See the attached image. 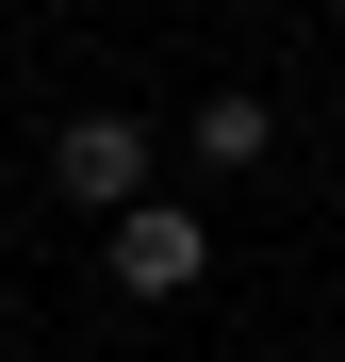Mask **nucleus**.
Listing matches in <instances>:
<instances>
[{
	"mask_svg": "<svg viewBox=\"0 0 345 362\" xmlns=\"http://www.w3.org/2000/svg\"><path fill=\"white\" fill-rule=\"evenodd\" d=\"M49 181H66L83 214H132L148 198V115H66V132H49Z\"/></svg>",
	"mask_w": 345,
	"mask_h": 362,
	"instance_id": "1",
	"label": "nucleus"
},
{
	"mask_svg": "<svg viewBox=\"0 0 345 362\" xmlns=\"http://www.w3.org/2000/svg\"><path fill=\"white\" fill-rule=\"evenodd\" d=\"M115 280H132V296H198V280H214V214L132 198V214H115Z\"/></svg>",
	"mask_w": 345,
	"mask_h": 362,
	"instance_id": "2",
	"label": "nucleus"
},
{
	"mask_svg": "<svg viewBox=\"0 0 345 362\" xmlns=\"http://www.w3.org/2000/svg\"><path fill=\"white\" fill-rule=\"evenodd\" d=\"M181 148H198L214 181H247V165L279 148V99H247V83H214V99H198V132H181Z\"/></svg>",
	"mask_w": 345,
	"mask_h": 362,
	"instance_id": "3",
	"label": "nucleus"
}]
</instances>
